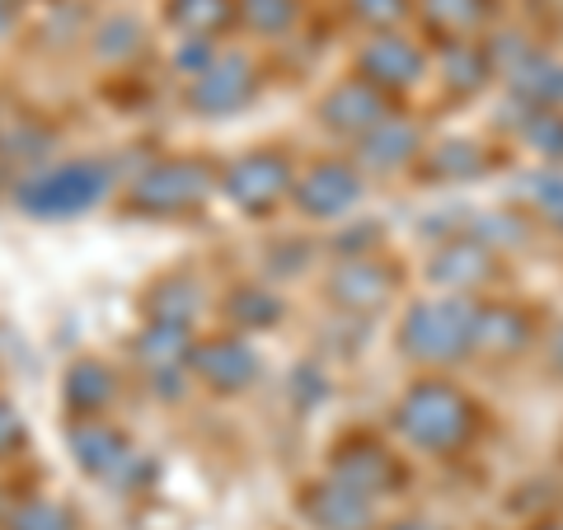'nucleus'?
<instances>
[{
    "mask_svg": "<svg viewBox=\"0 0 563 530\" xmlns=\"http://www.w3.org/2000/svg\"><path fill=\"white\" fill-rule=\"evenodd\" d=\"M395 432L422 455H461L474 428H479V404L446 376H422L395 399Z\"/></svg>",
    "mask_w": 563,
    "mask_h": 530,
    "instance_id": "1",
    "label": "nucleus"
},
{
    "mask_svg": "<svg viewBox=\"0 0 563 530\" xmlns=\"http://www.w3.org/2000/svg\"><path fill=\"white\" fill-rule=\"evenodd\" d=\"M474 333H479V300L437 291L404 310L399 352L428 371H442V366L474 357Z\"/></svg>",
    "mask_w": 563,
    "mask_h": 530,
    "instance_id": "2",
    "label": "nucleus"
},
{
    "mask_svg": "<svg viewBox=\"0 0 563 530\" xmlns=\"http://www.w3.org/2000/svg\"><path fill=\"white\" fill-rule=\"evenodd\" d=\"M103 192H109V165L99 161H66L57 169L38 174V179H29L14 198L29 217H80V211H90Z\"/></svg>",
    "mask_w": 563,
    "mask_h": 530,
    "instance_id": "3",
    "label": "nucleus"
},
{
    "mask_svg": "<svg viewBox=\"0 0 563 530\" xmlns=\"http://www.w3.org/2000/svg\"><path fill=\"white\" fill-rule=\"evenodd\" d=\"M217 174L202 161H161L151 165L132 188V207L146 211V217H179V211H192L207 202Z\"/></svg>",
    "mask_w": 563,
    "mask_h": 530,
    "instance_id": "4",
    "label": "nucleus"
},
{
    "mask_svg": "<svg viewBox=\"0 0 563 530\" xmlns=\"http://www.w3.org/2000/svg\"><path fill=\"white\" fill-rule=\"evenodd\" d=\"M498 250H493L488 240L479 235H446L437 250L428 254V281L437 291H446V296H474L479 300L484 287H493L498 281Z\"/></svg>",
    "mask_w": 563,
    "mask_h": 530,
    "instance_id": "5",
    "label": "nucleus"
},
{
    "mask_svg": "<svg viewBox=\"0 0 563 530\" xmlns=\"http://www.w3.org/2000/svg\"><path fill=\"white\" fill-rule=\"evenodd\" d=\"M296 184H291V161L277 151H254V155H240V161L221 174V192L231 198L240 211L250 217H263L273 211L282 198H287Z\"/></svg>",
    "mask_w": 563,
    "mask_h": 530,
    "instance_id": "6",
    "label": "nucleus"
},
{
    "mask_svg": "<svg viewBox=\"0 0 563 530\" xmlns=\"http://www.w3.org/2000/svg\"><path fill=\"white\" fill-rule=\"evenodd\" d=\"M357 76L366 85H376L380 95L413 90V85L428 76V52L413 38H404V33H376V38L357 52Z\"/></svg>",
    "mask_w": 563,
    "mask_h": 530,
    "instance_id": "7",
    "label": "nucleus"
},
{
    "mask_svg": "<svg viewBox=\"0 0 563 530\" xmlns=\"http://www.w3.org/2000/svg\"><path fill=\"white\" fill-rule=\"evenodd\" d=\"M254 95V66L225 52V57H211L198 76L188 85V103L192 113H207V118H221V113H235L244 109Z\"/></svg>",
    "mask_w": 563,
    "mask_h": 530,
    "instance_id": "8",
    "label": "nucleus"
},
{
    "mask_svg": "<svg viewBox=\"0 0 563 530\" xmlns=\"http://www.w3.org/2000/svg\"><path fill=\"white\" fill-rule=\"evenodd\" d=\"M395 113V103L390 95H380L376 85H366L362 76H352V80H339L333 90L320 99V122L329 132H343V136H366L372 128H380L385 118Z\"/></svg>",
    "mask_w": 563,
    "mask_h": 530,
    "instance_id": "9",
    "label": "nucleus"
},
{
    "mask_svg": "<svg viewBox=\"0 0 563 530\" xmlns=\"http://www.w3.org/2000/svg\"><path fill=\"white\" fill-rule=\"evenodd\" d=\"M70 451L85 474L95 479H109V484H132V465H136V451L132 441L122 437L118 428H109L103 418H80L70 428Z\"/></svg>",
    "mask_w": 563,
    "mask_h": 530,
    "instance_id": "10",
    "label": "nucleus"
},
{
    "mask_svg": "<svg viewBox=\"0 0 563 530\" xmlns=\"http://www.w3.org/2000/svg\"><path fill=\"white\" fill-rule=\"evenodd\" d=\"M301 517L314 530H376V498L329 474L301 493Z\"/></svg>",
    "mask_w": 563,
    "mask_h": 530,
    "instance_id": "11",
    "label": "nucleus"
},
{
    "mask_svg": "<svg viewBox=\"0 0 563 530\" xmlns=\"http://www.w3.org/2000/svg\"><path fill=\"white\" fill-rule=\"evenodd\" d=\"M536 347V314L512 300H479V333H474V357L512 362Z\"/></svg>",
    "mask_w": 563,
    "mask_h": 530,
    "instance_id": "12",
    "label": "nucleus"
},
{
    "mask_svg": "<svg viewBox=\"0 0 563 530\" xmlns=\"http://www.w3.org/2000/svg\"><path fill=\"white\" fill-rule=\"evenodd\" d=\"M291 198L310 221H333L362 202V169L343 161H324L291 188Z\"/></svg>",
    "mask_w": 563,
    "mask_h": 530,
    "instance_id": "13",
    "label": "nucleus"
},
{
    "mask_svg": "<svg viewBox=\"0 0 563 530\" xmlns=\"http://www.w3.org/2000/svg\"><path fill=\"white\" fill-rule=\"evenodd\" d=\"M333 479H343L352 484L357 493H366V498H385V493H395L399 479H404V470L390 451L380 446V441L372 437H357V441H343L339 451H333V465H329Z\"/></svg>",
    "mask_w": 563,
    "mask_h": 530,
    "instance_id": "14",
    "label": "nucleus"
},
{
    "mask_svg": "<svg viewBox=\"0 0 563 530\" xmlns=\"http://www.w3.org/2000/svg\"><path fill=\"white\" fill-rule=\"evenodd\" d=\"M395 296V273L380 268L376 258H343L329 277V300L347 314H376L385 310V300Z\"/></svg>",
    "mask_w": 563,
    "mask_h": 530,
    "instance_id": "15",
    "label": "nucleus"
},
{
    "mask_svg": "<svg viewBox=\"0 0 563 530\" xmlns=\"http://www.w3.org/2000/svg\"><path fill=\"white\" fill-rule=\"evenodd\" d=\"M352 146H357L352 165H357L362 174H395V169L413 165L418 155H422V132H418V122L390 113V118L380 122V128H372L366 136H357Z\"/></svg>",
    "mask_w": 563,
    "mask_h": 530,
    "instance_id": "16",
    "label": "nucleus"
},
{
    "mask_svg": "<svg viewBox=\"0 0 563 530\" xmlns=\"http://www.w3.org/2000/svg\"><path fill=\"white\" fill-rule=\"evenodd\" d=\"M192 371H198L217 395H240L254 385L258 357H254V347L240 339H211L202 347H192Z\"/></svg>",
    "mask_w": 563,
    "mask_h": 530,
    "instance_id": "17",
    "label": "nucleus"
},
{
    "mask_svg": "<svg viewBox=\"0 0 563 530\" xmlns=\"http://www.w3.org/2000/svg\"><path fill=\"white\" fill-rule=\"evenodd\" d=\"M507 90L521 103V113H563V62L550 52H536L507 76Z\"/></svg>",
    "mask_w": 563,
    "mask_h": 530,
    "instance_id": "18",
    "label": "nucleus"
},
{
    "mask_svg": "<svg viewBox=\"0 0 563 530\" xmlns=\"http://www.w3.org/2000/svg\"><path fill=\"white\" fill-rule=\"evenodd\" d=\"M136 362L161 380V390H169L165 380H179V371L192 362V343H188V329L179 324H161L151 320V329L136 339Z\"/></svg>",
    "mask_w": 563,
    "mask_h": 530,
    "instance_id": "19",
    "label": "nucleus"
},
{
    "mask_svg": "<svg viewBox=\"0 0 563 530\" xmlns=\"http://www.w3.org/2000/svg\"><path fill=\"white\" fill-rule=\"evenodd\" d=\"M62 390H66V404H70V409H76L80 418H99V413L113 404L118 380H113V371L103 366V362L85 357V362H76V366L66 371V385H62Z\"/></svg>",
    "mask_w": 563,
    "mask_h": 530,
    "instance_id": "20",
    "label": "nucleus"
},
{
    "mask_svg": "<svg viewBox=\"0 0 563 530\" xmlns=\"http://www.w3.org/2000/svg\"><path fill=\"white\" fill-rule=\"evenodd\" d=\"M422 20L442 33V43H465L493 20V0H422Z\"/></svg>",
    "mask_w": 563,
    "mask_h": 530,
    "instance_id": "21",
    "label": "nucleus"
},
{
    "mask_svg": "<svg viewBox=\"0 0 563 530\" xmlns=\"http://www.w3.org/2000/svg\"><path fill=\"white\" fill-rule=\"evenodd\" d=\"M437 70H442L446 90H455V95H474V90H484V80L493 76V62H488L484 43H470V38H465V43H442Z\"/></svg>",
    "mask_w": 563,
    "mask_h": 530,
    "instance_id": "22",
    "label": "nucleus"
},
{
    "mask_svg": "<svg viewBox=\"0 0 563 530\" xmlns=\"http://www.w3.org/2000/svg\"><path fill=\"white\" fill-rule=\"evenodd\" d=\"M422 165H428V174H432V179H442V184H470V179H479V174L488 169L484 146H479V141H465V136L432 146Z\"/></svg>",
    "mask_w": 563,
    "mask_h": 530,
    "instance_id": "23",
    "label": "nucleus"
},
{
    "mask_svg": "<svg viewBox=\"0 0 563 530\" xmlns=\"http://www.w3.org/2000/svg\"><path fill=\"white\" fill-rule=\"evenodd\" d=\"M521 202L531 207L536 225L550 235H563V169H540L521 184Z\"/></svg>",
    "mask_w": 563,
    "mask_h": 530,
    "instance_id": "24",
    "label": "nucleus"
},
{
    "mask_svg": "<svg viewBox=\"0 0 563 530\" xmlns=\"http://www.w3.org/2000/svg\"><path fill=\"white\" fill-rule=\"evenodd\" d=\"M198 306H202V291H198V281L192 277H165L161 287H155V296H151V314L161 324H179V329H188V320L198 314Z\"/></svg>",
    "mask_w": 563,
    "mask_h": 530,
    "instance_id": "25",
    "label": "nucleus"
},
{
    "mask_svg": "<svg viewBox=\"0 0 563 530\" xmlns=\"http://www.w3.org/2000/svg\"><path fill=\"white\" fill-rule=\"evenodd\" d=\"M169 20L192 38H207L231 24V0H169Z\"/></svg>",
    "mask_w": 563,
    "mask_h": 530,
    "instance_id": "26",
    "label": "nucleus"
},
{
    "mask_svg": "<svg viewBox=\"0 0 563 530\" xmlns=\"http://www.w3.org/2000/svg\"><path fill=\"white\" fill-rule=\"evenodd\" d=\"M521 141L540 161L563 165V113H526L521 118Z\"/></svg>",
    "mask_w": 563,
    "mask_h": 530,
    "instance_id": "27",
    "label": "nucleus"
},
{
    "mask_svg": "<svg viewBox=\"0 0 563 530\" xmlns=\"http://www.w3.org/2000/svg\"><path fill=\"white\" fill-rule=\"evenodd\" d=\"M5 530H76V517H70L62 503L29 498L5 517Z\"/></svg>",
    "mask_w": 563,
    "mask_h": 530,
    "instance_id": "28",
    "label": "nucleus"
},
{
    "mask_svg": "<svg viewBox=\"0 0 563 530\" xmlns=\"http://www.w3.org/2000/svg\"><path fill=\"white\" fill-rule=\"evenodd\" d=\"M240 10L258 33H287L296 24V0H240Z\"/></svg>",
    "mask_w": 563,
    "mask_h": 530,
    "instance_id": "29",
    "label": "nucleus"
},
{
    "mask_svg": "<svg viewBox=\"0 0 563 530\" xmlns=\"http://www.w3.org/2000/svg\"><path fill=\"white\" fill-rule=\"evenodd\" d=\"M231 314L244 329H268L282 320V300L268 291H235L231 296Z\"/></svg>",
    "mask_w": 563,
    "mask_h": 530,
    "instance_id": "30",
    "label": "nucleus"
},
{
    "mask_svg": "<svg viewBox=\"0 0 563 530\" xmlns=\"http://www.w3.org/2000/svg\"><path fill=\"white\" fill-rule=\"evenodd\" d=\"M136 47H141V29L132 20L103 24V33H99V52H103V57H132Z\"/></svg>",
    "mask_w": 563,
    "mask_h": 530,
    "instance_id": "31",
    "label": "nucleus"
},
{
    "mask_svg": "<svg viewBox=\"0 0 563 530\" xmlns=\"http://www.w3.org/2000/svg\"><path fill=\"white\" fill-rule=\"evenodd\" d=\"M352 14H357L362 24H372V29H390L395 20H404L409 14V5L404 0H352Z\"/></svg>",
    "mask_w": 563,
    "mask_h": 530,
    "instance_id": "32",
    "label": "nucleus"
},
{
    "mask_svg": "<svg viewBox=\"0 0 563 530\" xmlns=\"http://www.w3.org/2000/svg\"><path fill=\"white\" fill-rule=\"evenodd\" d=\"M20 446H24V418H20V409H14L10 399H0V461L14 455Z\"/></svg>",
    "mask_w": 563,
    "mask_h": 530,
    "instance_id": "33",
    "label": "nucleus"
},
{
    "mask_svg": "<svg viewBox=\"0 0 563 530\" xmlns=\"http://www.w3.org/2000/svg\"><path fill=\"white\" fill-rule=\"evenodd\" d=\"M544 362H550L554 376H563V324H554V333L544 339Z\"/></svg>",
    "mask_w": 563,
    "mask_h": 530,
    "instance_id": "34",
    "label": "nucleus"
},
{
    "mask_svg": "<svg viewBox=\"0 0 563 530\" xmlns=\"http://www.w3.org/2000/svg\"><path fill=\"white\" fill-rule=\"evenodd\" d=\"M390 530H442V526H432V521H395Z\"/></svg>",
    "mask_w": 563,
    "mask_h": 530,
    "instance_id": "35",
    "label": "nucleus"
},
{
    "mask_svg": "<svg viewBox=\"0 0 563 530\" xmlns=\"http://www.w3.org/2000/svg\"><path fill=\"white\" fill-rule=\"evenodd\" d=\"M531 530H563V521H559V517H550V521H536Z\"/></svg>",
    "mask_w": 563,
    "mask_h": 530,
    "instance_id": "36",
    "label": "nucleus"
},
{
    "mask_svg": "<svg viewBox=\"0 0 563 530\" xmlns=\"http://www.w3.org/2000/svg\"><path fill=\"white\" fill-rule=\"evenodd\" d=\"M559 521H563V503H559Z\"/></svg>",
    "mask_w": 563,
    "mask_h": 530,
    "instance_id": "37",
    "label": "nucleus"
}]
</instances>
